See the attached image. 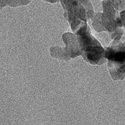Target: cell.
Listing matches in <instances>:
<instances>
[{"mask_svg":"<svg viewBox=\"0 0 125 125\" xmlns=\"http://www.w3.org/2000/svg\"><path fill=\"white\" fill-rule=\"evenodd\" d=\"M77 36L81 49V56L93 66H100L107 62L105 49L93 35L87 22L83 24L74 32Z\"/></svg>","mask_w":125,"mask_h":125,"instance_id":"cell-1","label":"cell"},{"mask_svg":"<svg viewBox=\"0 0 125 125\" xmlns=\"http://www.w3.org/2000/svg\"><path fill=\"white\" fill-rule=\"evenodd\" d=\"M60 2L64 10L63 16L74 32L83 24L91 20L95 13L91 1L80 2L77 0H60Z\"/></svg>","mask_w":125,"mask_h":125,"instance_id":"cell-2","label":"cell"},{"mask_svg":"<svg viewBox=\"0 0 125 125\" xmlns=\"http://www.w3.org/2000/svg\"><path fill=\"white\" fill-rule=\"evenodd\" d=\"M107 69L113 80L125 77V38L113 39L110 46L104 47Z\"/></svg>","mask_w":125,"mask_h":125,"instance_id":"cell-3","label":"cell"},{"mask_svg":"<svg viewBox=\"0 0 125 125\" xmlns=\"http://www.w3.org/2000/svg\"><path fill=\"white\" fill-rule=\"evenodd\" d=\"M102 22L106 30V32H107L110 36L118 29V27H120L118 24L119 12L113 7L110 0L102 1Z\"/></svg>","mask_w":125,"mask_h":125,"instance_id":"cell-4","label":"cell"},{"mask_svg":"<svg viewBox=\"0 0 125 125\" xmlns=\"http://www.w3.org/2000/svg\"><path fill=\"white\" fill-rule=\"evenodd\" d=\"M62 41L66 45V49L72 58L81 55V49L77 36L75 33L65 32L62 35Z\"/></svg>","mask_w":125,"mask_h":125,"instance_id":"cell-5","label":"cell"},{"mask_svg":"<svg viewBox=\"0 0 125 125\" xmlns=\"http://www.w3.org/2000/svg\"><path fill=\"white\" fill-rule=\"evenodd\" d=\"M50 56L56 60H59L61 61H69L72 57L69 56L66 47L61 46H52L49 49Z\"/></svg>","mask_w":125,"mask_h":125,"instance_id":"cell-6","label":"cell"},{"mask_svg":"<svg viewBox=\"0 0 125 125\" xmlns=\"http://www.w3.org/2000/svg\"><path fill=\"white\" fill-rule=\"evenodd\" d=\"M91 23L93 29L97 32H106V30L104 27L102 19V13H94V16L91 18Z\"/></svg>","mask_w":125,"mask_h":125,"instance_id":"cell-7","label":"cell"},{"mask_svg":"<svg viewBox=\"0 0 125 125\" xmlns=\"http://www.w3.org/2000/svg\"><path fill=\"white\" fill-rule=\"evenodd\" d=\"M32 0H8V5L10 7H19L29 5Z\"/></svg>","mask_w":125,"mask_h":125,"instance_id":"cell-8","label":"cell"},{"mask_svg":"<svg viewBox=\"0 0 125 125\" xmlns=\"http://www.w3.org/2000/svg\"><path fill=\"white\" fill-rule=\"evenodd\" d=\"M120 27L125 28V10H121L119 12V22H118Z\"/></svg>","mask_w":125,"mask_h":125,"instance_id":"cell-9","label":"cell"},{"mask_svg":"<svg viewBox=\"0 0 125 125\" xmlns=\"http://www.w3.org/2000/svg\"><path fill=\"white\" fill-rule=\"evenodd\" d=\"M8 0H0V11L5 7L8 6Z\"/></svg>","mask_w":125,"mask_h":125,"instance_id":"cell-10","label":"cell"},{"mask_svg":"<svg viewBox=\"0 0 125 125\" xmlns=\"http://www.w3.org/2000/svg\"><path fill=\"white\" fill-rule=\"evenodd\" d=\"M44 2H49V3H52V4H54L55 2H57L58 0H43Z\"/></svg>","mask_w":125,"mask_h":125,"instance_id":"cell-11","label":"cell"},{"mask_svg":"<svg viewBox=\"0 0 125 125\" xmlns=\"http://www.w3.org/2000/svg\"><path fill=\"white\" fill-rule=\"evenodd\" d=\"M77 1H79L80 2H86L88 1H90V0H77Z\"/></svg>","mask_w":125,"mask_h":125,"instance_id":"cell-12","label":"cell"}]
</instances>
